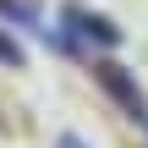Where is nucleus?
I'll return each mask as SVG.
<instances>
[{"label": "nucleus", "mask_w": 148, "mask_h": 148, "mask_svg": "<svg viewBox=\"0 0 148 148\" xmlns=\"http://www.w3.org/2000/svg\"><path fill=\"white\" fill-rule=\"evenodd\" d=\"M99 82H104V88H110V93H115V99H121V104H126L132 115H143V93H137V82L126 77V66L104 60V66H99Z\"/></svg>", "instance_id": "nucleus-1"}, {"label": "nucleus", "mask_w": 148, "mask_h": 148, "mask_svg": "<svg viewBox=\"0 0 148 148\" xmlns=\"http://www.w3.org/2000/svg\"><path fill=\"white\" fill-rule=\"evenodd\" d=\"M0 11H5L11 22H22V27H33V22H38V11H33L27 0H0Z\"/></svg>", "instance_id": "nucleus-2"}, {"label": "nucleus", "mask_w": 148, "mask_h": 148, "mask_svg": "<svg viewBox=\"0 0 148 148\" xmlns=\"http://www.w3.org/2000/svg\"><path fill=\"white\" fill-rule=\"evenodd\" d=\"M82 27H88V38H99V44H115V38H121L104 16H82Z\"/></svg>", "instance_id": "nucleus-3"}, {"label": "nucleus", "mask_w": 148, "mask_h": 148, "mask_svg": "<svg viewBox=\"0 0 148 148\" xmlns=\"http://www.w3.org/2000/svg\"><path fill=\"white\" fill-rule=\"evenodd\" d=\"M0 60H5V66H22V49H16L5 33H0Z\"/></svg>", "instance_id": "nucleus-4"}, {"label": "nucleus", "mask_w": 148, "mask_h": 148, "mask_svg": "<svg viewBox=\"0 0 148 148\" xmlns=\"http://www.w3.org/2000/svg\"><path fill=\"white\" fill-rule=\"evenodd\" d=\"M60 148H82V137H71V132H66V137H60Z\"/></svg>", "instance_id": "nucleus-5"}]
</instances>
